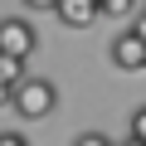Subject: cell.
Instances as JSON below:
<instances>
[{
	"instance_id": "obj_1",
	"label": "cell",
	"mask_w": 146,
	"mask_h": 146,
	"mask_svg": "<svg viewBox=\"0 0 146 146\" xmlns=\"http://www.w3.org/2000/svg\"><path fill=\"white\" fill-rule=\"evenodd\" d=\"M54 107H58V88L49 78H39V73H29V78L15 88V102H10V112H20L25 122H44Z\"/></svg>"
},
{
	"instance_id": "obj_4",
	"label": "cell",
	"mask_w": 146,
	"mask_h": 146,
	"mask_svg": "<svg viewBox=\"0 0 146 146\" xmlns=\"http://www.w3.org/2000/svg\"><path fill=\"white\" fill-rule=\"evenodd\" d=\"M54 15L73 29H83V25L98 20V0H54Z\"/></svg>"
},
{
	"instance_id": "obj_7",
	"label": "cell",
	"mask_w": 146,
	"mask_h": 146,
	"mask_svg": "<svg viewBox=\"0 0 146 146\" xmlns=\"http://www.w3.org/2000/svg\"><path fill=\"white\" fill-rule=\"evenodd\" d=\"M73 146H117V141L102 136V131H78V136H73Z\"/></svg>"
},
{
	"instance_id": "obj_3",
	"label": "cell",
	"mask_w": 146,
	"mask_h": 146,
	"mask_svg": "<svg viewBox=\"0 0 146 146\" xmlns=\"http://www.w3.org/2000/svg\"><path fill=\"white\" fill-rule=\"evenodd\" d=\"M112 63L117 68H127V73H136V68H146V44L127 29V34H117L112 39Z\"/></svg>"
},
{
	"instance_id": "obj_2",
	"label": "cell",
	"mask_w": 146,
	"mask_h": 146,
	"mask_svg": "<svg viewBox=\"0 0 146 146\" xmlns=\"http://www.w3.org/2000/svg\"><path fill=\"white\" fill-rule=\"evenodd\" d=\"M34 44H39V34H34L29 20H20V15H5V20H0V58H20V63H29Z\"/></svg>"
},
{
	"instance_id": "obj_8",
	"label": "cell",
	"mask_w": 146,
	"mask_h": 146,
	"mask_svg": "<svg viewBox=\"0 0 146 146\" xmlns=\"http://www.w3.org/2000/svg\"><path fill=\"white\" fill-rule=\"evenodd\" d=\"M0 146H29L25 131H0Z\"/></svg>"
},
{
	"instance_id": "obj_5",
	"label": "cell",
	"mask_w": 146,
	"mask_h": 146,
	"mask_svg": "<svg viewBox=\"0 0 146 146\" xmlns=\"http://www.w3.org/2000/svg\"><path fill=\"white\" fill-rule=\"evenodd\" d=\"M98 15H107V20H127V15H136V5H131V0H98Z\"/></svg>"
},
{
	"instance_id": "obj_11",
	"label": "cell",
	"mask_w": 146,
	"mask_h": 146,
	"mask_svg": "<svg viewBox=\"0 0 146 146\" xmlns=\"http://www.w3.org/2000/svg\"><path fill=\"white\" fill-rule=\"evenodd\" d=\"M122 146H141V141H131V136H127V141H122Z\"/></svg>"
},
{
	"instance_id": "obj_9",
	"label": "cell",
	"mask_w": 146,
	"mask_h": 146,
	"mask_svg": "<svg viewBox=\"0 0 146 146\" xmlns=\"http://www.w3.org/2000/svg\"><path fill=\"white\" fill-rule=\"evenodd\" d=\"M131 34H136V39H141V44H146V5H141V10H136V25H131Z\"/></svg>"
},
{
	"instance_id": "obj_10",
	"label": "cell",
	"mask_w": 146,
	"mask_h": 146,
	"mask_svg": "<svg viewBox=\"0 0 146 146\" xmlns=\"http://www.w3.org/2000/svg\"><path fill=\"white\" fill-rule=\"evenodd\" d=\"M15 102V88H5V83H0V107H10Z\"/></svg>"
},
{
	"instance_id": "obj_6",
	"label": "cell",
	"mask_w": 146,
	"mask_h": 146,
	"mask_svg": "<svg viewBox=\"0 0 146 146\" xmlns=\"http://www.w3.org/2000/svg\"><path fill=\"white\" fill-rule=\"evenodd\" d=\"M127 136L146 146V102H141V107H131V131H127Z\"/></svg>"
}]
</instances>
